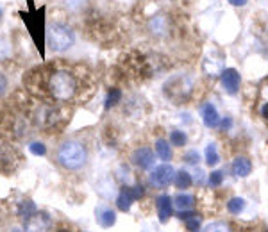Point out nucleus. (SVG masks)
Here are the masks:
<instances>
[{"label": "nucleus", "instance_id": "nucleus-1", "mask_svg": "<svg viewBox=\"0 0 268 232\" xmlns=\"http://www.w3.org/2000/svg\"><path fill=\"white\" fill-rule=\"evenodd\" d=\"M86 157V149L77 141H66L59 147L57 150V161L61 162L63 166L68 168V170H79V168L84 166Z\"/></svg>", "mask_w": 268, "mask_h": 232}, {"label": "nucleus", "instance_id": "nucleus-2", "mask_svg": "<svg viewBox=\"0 0 268 232\" xmlns=\"http://www.w3.org/2000/svg\"><path fill=\"white\" fill-rule=\"evenodd\" d=\"M48 88H50V93L54 95V98H57V100H70L74 97V93H76L77 84L74 75L61 70V72H56L50 77Z\"/></svg>", "mask_w": 268, "mask_h": 232}, {"label": "nucleus", "instance_id": "nucleus-3", "mask_svg": "<svg viewBox=\"0 0 268 232\" xmlns=\"http://www.w3.org/2000/svg\"><path fill=\"white\" fill-rule=\"evenodd\" d=\"M76 41L74 31L63 23H52L47 29V43L54 52H63L70 48Z\"/></svg>", "mask_w": 268, "mask_h": 232}, {"label": "nucleus", "instance_id": "nucleus-4", "mask_svg": "<svg viewBox=\"0 0 268 232\" xmlns=\"http://www.w3.org/2000/svg\"><path fill=\"white\" fill-rule=\"evenodd\" d=\"M193 91V82L186 75H175L172 79L166 80L165 93L170 100H174V104H179L186 100Z\"/></svg>", "mask_w": 268, "mask_h": 232}, {"label": "nucleus", "instance_id": "nucleus-5", "mask_svg": "<svg viewBox=\"0 0 268 232\" xmlns=\"http://www.w3.org/2000/svg\"><path fill=\"white\" fill-rule=\"evenodd\" d=\"M143 196V188L141 186H134V188H123L122 191H120V195H118L116 198V205L120 211H129L132 205V202L138 198H141Z\"/></svg>", "mask_w": 268, "mask_h": 232}, {"label": "nucleus", "instance_id": "nucleus-6", "mask_svg": "<svg viewBox=\"0 0 268 232\" xmlns=\"http://www.w3.org/2000/svg\"><path fill=\"white\" fill-rule=\"evenodd\" d=\"M175 179V170L170 164H161V166H155L151 173V182L157 188H165L170 182Z\"/></svg>", "mask_w": 268, "mask_h": 232}, {"label": "nucleus", "instance_id": "nucleus-7", "mask_svg": "<svg viewBox=\"0 0 268 232\" xmlns=\"http://www.w3.org/2000/svg\"><path fill=\"white\" fill-rule=\"evenodd\" d=\"M52 222L45 213H36L25 220V232H48Z\"/></svg>", "mask_w": 268, "mask_h": 232}, {"label": "nucleus", "instance_id": "nucleus-8", "mask_svg": "<svg viewBox=\"0 0 268 232\" xmlns=\"http://www.w3.org/2000/svg\"><path fill=\"white\" fill-rule=\"evenodd\" d=\"M222 86L229 95H236L240 89V74L234 68L222 70Z\"/></svg>", "mask_w": 268, "mask_h": 232}, {"label": "nucleus", "instance_id": "nucleus-9", "mask_svg": "<svg viewBox=\"0 0 268 232\" xmlns=\"http://www.w3.org/2000/svg\"><path fill=\"white\" fill-rule=\"evenodd\" d=\"M155 207H157L159 222L166 223L170 216H172V211H174V200L170 198L168 195H161V196H157V200H155Z\"/></svg>", "mask_w": 268, "mask_h": 232}, {"label": "nucleus", "instance_id": "nucleus-10", "mask_svg": "<svg viewBox=\"0 0 268 232\" xmlns=\"http://www.w3.org/2000/svg\"><path fill=\"white\" fill-rule=\"evenodd\" d=\"M132 162H134L136 166L147 170V168H151L152 164H154V154L149 149H138L132 154Z\"/></svg>", "mask_w": 268, "mask_h": 232}, {"label": "nucleus", "instance_id": "nucleus-11", "mask_svg": "<svg viewBox=\"0 0 268 232\" xmlns=\"http://www.w3.org/2000/svg\"><path fill=\"white\" fill-rule=\"evenodd\" d=\"M202 121L204 125L213 129V127H217L220 123V116H218V111L217 107L213 106L211 102H207L202 106Z\"/></svg>", "mask_w": 268, "mask_h": 232}, {"label": "nucleus", "instance_id": "nucleus-12", "mask_svg": "<svg viewBox=\"0 0 268 232\" xmlns=\"http://www.w3.org/2000/svg\"><path fill=\"white\" fill-rule=\"evenodd\" d=\"M230 168H232V173L236 177H249L250 172H252V162L247 157H236L230 164Z\"/></svg>", "mask_w": 268, "mask_h": 232}, {"label": "nucleus", "instance_id": "nucleus-13", "mask_svg": "<svg viewBox=\"0 0 268 232\" xmlns=\"http://www.w3.org/2000/svg\"><path fill=\"white\" fill-rule=\"evenodd\" d=\"M97 222L102 227H111L116 222V214H115V211H111L108 207H99L97 209Z\"/></svg>", "mask_w": 268, "mask_h": 232}, {"label": "nucleus", "instance_id": "nucleus-14", "mask_svg": "<svg viewBox=\"0 0 268 232\" xmlns=\"http://www.w3.org/2000/svg\"><path fill=\"white\" fill-rule=\"evenodd\" d=\"M36 204H34L33 200H24V202H20L18 205V216L20 218H24V222L27 218H31L33 214H36Z\"/></svg>", "mask_w": 268, "mask_h": 232}, {"label": "nucleus", "instance_id": "nucleus-15", "mask_svg": "<svg viewBox=\"0 0 268 232\" xmlns=\"http://www.w3.org/2000/svg\"><path fill=\"white\" fill-rule=\"evenodd\" d=\"M174 205L181 211H188L195 205V198L191 195H177L174 198Z\"/></svg>", "mask_w": 268, "mask_h": 232}, {"label": "nucleus", "instance_id": "nucleus-16", "mask_svg": "<svg viewBox=\"0 0 268 232\" xmlns=\"http://www.w3.org/2000/svg\"><path fill=\"white\" fill-rule=\"evenodd\" d=\"M155 152H157V155H159L163 161H170V157H172L170 145L165 139H157V141H155Z\"/></svg>", "mask_w": 268, "mask_h": 232}, {"label": "nucleus", "instance_id": "nucleus-17", "mask_svg": "<svg viewBox=\"0 0 268 232\" xmlns=\"http://www.w3.org/2000/svg\"><path fill=\"white\" fill-rule=\"evenodd\" d=\"M218 161H220V155H218V152H217V145L209 143L206 147V162H207V166H217Z\"/></svg>", "mask_w": 268, "mask_h": 232}, {"label": "nucleus", "instance_id": "nucleus-18", "mask_svg": "<svg viewBox=\"0 0 268 232\" xmlns=\"http://www.w3.org/2000/svg\"><path fill=\"white\" fill-rule=\"evenodd\" d=\"M175 186L177 188H183V190H188L190 186H191V175H190L188 172H184V170H181V172L175 173V179H174Z\"/></svg>", "mask_w": 268, "mask_h": 232}, {"label": "nucleus", "instance_id": "nucleus-19", "mask_svg": "<svg viewBox=\"0 0 268 232\" xmlns=\"http://www.w3.org/2000/svg\"><path fill=\"white\" fill-rule=\"evenodd\" d=\"M120 100H122V91H120L118 88H111L108 93V98H106V107L109 109V107L116 106Z\"/></svg>", "mask_w": 268, "mask_h": 232}, {"label": "nucleus", "instance_id": "nucleus-20", "mask_svg": "<svg viewBox=\"0 0 268 232\" xmlns=\"http://www.w3.org/2000/svg\"><path fill=\"white\" fill-rule=\"evenodd\" d=\"M227 209H229V213L232 214H240L245 209V200L238 198V196H236V198H230L229 204H227Z\"/></svg>", "mask_w": 268, "mask_h": 232}, {"label": "nucleus", "instance_id": "nucleus-21", "mask_svg": "<svg viewBox=\"0 0 268 232\" xmlns=\"http://www.w3.org/2000/svg\"><path fill=\"white\" fill-rule=\"evenodd\" d=\"M170 145H174V147L186 145V134H184L183 130H172L170 132Z\"/></svg>", "mask_w": 268, "mask_h": 232}, {"label": "nucleus", "instance_id": "nucleus-22", "mask_svg": "<svg viewBox=\"0 0 268 232\" xmlns=\"http://www.w3.org/2000/svg\"><path fill=\"white\" fill-rule=\"evenodd\" d=\"M204 232H230L229 225L224 222H215V223H209L206 229H204Z\"/></svg>", "mask_w": 268, "mask_h": 232}, {"label": "nucleus", "instance_id": "nucleus-23", "mask_svg": "<svg viewBox=\"0 0 268 232\" xmlns=\"http://www.w3.org/2000/svg\"><path fill=\"white\" fill-rule=\"evenodd\" d=\"M184 222H186V229H188L190 232H198V229H200V218H198L197 214L186 218Z\"/></svg>", "mask_w": 268, "mask_h": 232}, {"label": "nucleus", "instance_id": "nucleus-24", "mask_svg": "<svg viewBox=\"0 0 268 232\" xmlns=\"http://www.w3.org/2000/svg\"><path fill=\"white\" fill-rule=\"evenodd\" d=\"M222 181H224V172H220V170H217V172H211V175H209V186H220Z\"/></svg>", "mask_w": 268, "mask_h": 232}, {"label": "nucleus", "instance_id": "nucleus-25", "mask_svg": "<svg viewBox=\"0 0 268 232\" xmlns=\"http://www.w3.org/2000/svg\"><path fill=\"white\" fill-rule=\"evenodd\" d=\"M29 150H31V154H34V155H45V154H47V147L43 143L29 145Z\"/></svg>", "mask_w": 268, "mask_h": 232}, {"label": "nucleus", "instance_id": "nucleus-26", "mask_svg": "<svg viewBox=\"0 0 268 232\" xmlns=\"http://www.w3.org/2000/svg\"><path fill=\"white\" fill-rule=\"evenodd\" d=\"M186 162H191V164H197L198 162V154L197 152H190L188 155H186Z\"/></svg>", "mask_w": 268, "mask_h": 232}, {"label": "nucleus", "instance_id": "nucleus-27", "mask_svg": "<svg viewBox=\"0 0 268 232\" xmlns=\"http://www.w3.org/2000/svg\"><path fill=\"white\" fill-rule=\"evenodd\" d=\"M230 5H236V7H243L247 4V0H227Z\"/></svg>", "mask_w": 268, "mask_h": 232}, {"label": "nucleus", "instance_id": "nucleus-28", "mask_svg": "<svg viewBox=\"0 0 268 232\" xmlns=\"http://www.w3.org/2000/svg\"><path fill=\"white\" fill-rule=\"evenodd\" d=\"M5 84H7V80H5V77L2 74H0V95L4 93V89H5Z\"/></svg>", "mask_w": 268, "mask_h": 232}, {"label": "nucleus", "instance_id": "nucleus-29", "mask_svg": "<svg viewBox=\"0 0 268 232\" xmlns=\"http://www.w3.org/2000/svg\"><path fill=\"white\" fill-rule=\"evenodd\" d=\"M261 115H263V118H267L268 120V104H265L263 109H261Z\"/></svg>", "mask_w": 268, "mask_h": 232}, {"label": "nucleus", "instance_id": "nucleus-30", "mask_svg": "<svg viewBox=\"0 0 268 232\" xmlns=\"http://www.w3.org/2000/svg\"><path fill=\"white\" fill-rule=\"evenodd\" d=\"M229 127H230V120H229V118H227V120L222 121V129H224V130L229 129Z\"/></svg>", "mask_w": 268, "mask_h": 232}, {"label": "nucleus", "instance_id": "nucleus-31", "mask_svg": "<svg viewBox=\"0 0 268 232\" xmlns=\"http://www.w3.org/2000/svg\"><path fill=\"white\" fill-rule=\"evenodd\" d=\"M0 18H2V11H0Z\"/></svg>", "mask_w": 268, "mask_h": 232}]
</instances>
